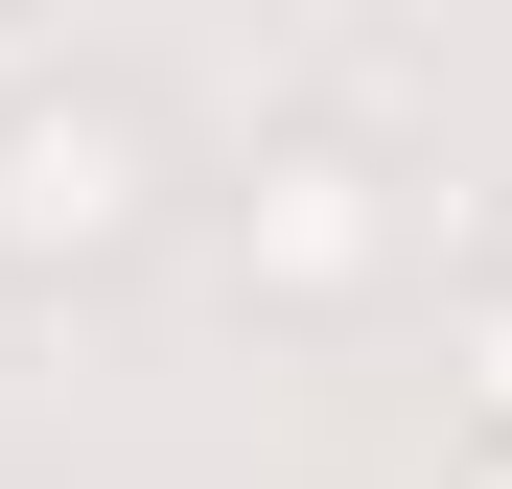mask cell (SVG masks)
<instances>
[{
  "instance_id": "cell-1",
  "label": "cell",
  "mask_w": 512,
  "mask_h": 489,
  "mask_svg": "<svg viewBox=\"0 0 512 489\" xmlns=\"http://www.w3.org/2000/svg\"><path fill=\"white\" fill-rule=\"evenodd\" d=\"M140 233H163V117L140 94H94V70H70V94H0V280L70 303V280H117Z\"/></svg>"
},
{
  "instance_id": "cell-2",
  "label": "cell",
  "mask_w": 512,
  "mask_h": 489,
  "mask_svg": "<svg viewBox=\"0 0 512 489\" xmlns=\"http://www.w3.org/2000/svg\"><path fill=\"white\" fill-rule=\"evenodd\" d=\"M233 280L280 303V326H326V303L396 280V163H373V117H280V140H256V187H233Z\"/></svg>"
},
{
  "instance_id": "cell-3",
  "label": "cell",
  "mask_w": 512,
  "mask_h": 489,
  "mask_svg": "<svg viewBox=\"0 0 512 489\" xmlns=\"http://www.w3.org/2000/svg\"><path fill=\"white\" fill-rule=\"evenodd\" d=\"M443 396H466V443H512V280H466V326H443Z\"/></svg>"
},
{
  "instance_id": "cell-4",
  "label": "cell",
  "mask_w": 512,
  "mask_h": 489,
  "mask_svg": "<svg viewBox=\"0 0 512 489\" xmlns=\"http://www.w3.org/2000/svg\"><path fill=\"white\" fill-rule=\"evenodd\" d=\"M466 489H512V443H466Z\"/></svg>"
}]
</instances>
